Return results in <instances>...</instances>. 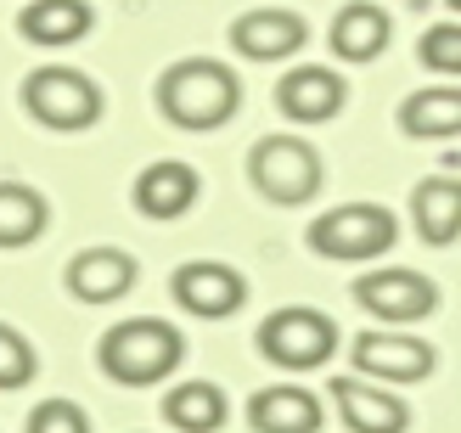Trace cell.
I'll list each match as a JSON object with an SVG mask.
<instances>
[{
	"mask_svg": "<svg viewBox=\"0 0 461 433\" xmlns=\"http://www.w3.org/2000/svg\"><path fill=\"white\" fill-rule=\"evenodd\" d=\"M383 45H388V12L383 6H372V0H349V6H338V17H332V51L343 62H372Z\"/></svg>",
	"mask_w": 461,
	"mask_h": 433,
	"instance_id": "19",
	"label": "cell"
},
{
	"mask_svg": "<svg viewBox=\"0 0 461 433\" xmlns=\"http://www.w3.org/2000/svg\"><path fill=\"white\" fill-rule=\"evenodd\" d=\"M248 422L259 433H315L321 428V400L310 389H259L248 400Z\"/></svg>",
	"mask_w": 461,
	"mask_h": 433,
	"instance_id": "18",
	"label": "cell"
},
{
	"mask_svg": "<svg viewBox=\"0 0 461 433\" xmlns=\"http://www.w3.org/2000/svg\"><path fill=\"white\" fill-rule=\"evenodd\" d=\"M45 225H51V209L34 186L0 180V248H29L45 237Z\"/></svg>",
	"mask_w": 461,
	"mask_h": 433,
	"instance_id": "20",
	"label": "cell"
},
{
	"mask_svg": "<svg viewBox=\"0 0 461 433\" xmlns=\"http://www.w3.org/2000/svg\"><path fill=\"white\" fill-rule=\"evenodd\" d=\"M62 276H68V293L79 304H113L135 287V259L124 248H85V254L68 259Z\"/></svg>",
	"mask_w": 461,
	"mask_h": 433,
	"instance_id": "12",
	"label": "cell"
},
{
	"mask_svg": "<svg viewBox=\"0 0 461 433\" xmlns=\"http://www.w3.org/2000/svg\"><path fill=\"white\" fill-rule=\"evenodd\" d=\"M394 214L377 209V203H343V209H327L310 220V248L321 259H377L394 248Z\"/></svg>",
	"mask_w": 461,
	"mask_h": 433,
	"instance_id": "6",
	"label": "cell"
},
{
	"mask_svg": "<svg viewBox=\"0 0 461 433\" xmlns=\"http://www.w3.org/2000/svg\"><path fill=\"white\" fill-rule=\"evenodd\" d=\"M411 220H417V237L433 248H450L461 237V180L456 175H428L411 192Z\"/></svg>",
	"mask_w": 461,
	"mask_h": 433,
	"instance_id": "15",
	"label": "cell"
},
{
	"mask_svg": "<svg viewBox=\"0 0 461 433\" xmlns=\"http://www.w3.org/2000/svg\"><path fill=\"white\" fill-rule=\"evenodd\" d=\"M332 400L343 411V428H355V433H400L411 422L405 400H394L388 389H372L360 377H332Z\"/></svg>",
	"mask_w": 461,
	"mask_h": 433,
	"instance_id": "14",
	"label": "cell"
},
{
	"mask_svg": "<svg viewBox=\"0 0 461 433\" xmlns=\"http://www.w3.org/2000/svg\"><path fill=\"white\" fill-rule=\"evenodd\" d=\"M197 192H203V180H197L192 164H180V158H158V164H147L135 175V186H130L135 209L147 220H180L197 203Z\"/></svg>",
	"mask_w": 461,
	"mask_h": 433,
	"instance_id": "11",
	"label": "cell"
},
{
	"mask_svg": "<svg viewBox=\"0 0 461 433\" xmlns=\"http://www.w3.org/2000/svg\"><path fill=\"white\" fill-rule=\"evenodd\" d=\"M338 349V321L321 315L310 304H287L259 321V355L282 372H310V366H327Z\"/></svg>",
	"mask_w": 461,
	"mask_h": 433,
	"instance_id": "5",
	"label": "cell"
},
{
	"mask_svg": "<svg viewBox=\"0 0 461 433\" xmlns=\"http://www.w3.org/2000/svg\"><path fill=\"white\" fill-rule=\"evenodd\" d=\"M355 304L366 315H377V321H388V327H411V321H422V315H433L439 287H433L422 270L388 265V270H372V276L355 282Z\"/></svg>",
	"mask_w": 461,
	"mask_h": 433,
	"instance_id": "7",
	"label": "cell"
},
{
	"mask_svg": "<svg viewBox=\"0 0 461 433\" xmlns=\"http://www.w3.org/2000/svg\"><path fill=\"white\" fill-rule=\"evenodd\" d=\"M400 130L417 141H450L461 135V85H428L400 102Z\"/></svg>",
	"mask_w": 461,
	"mask_h": 433,
	"instance_id": "17",
	"label": "cell"
},
{
	"mask_svg": "<svg viewBox=\"0 0 461 433\" xmlns=\"http://www.w3.org/2000/svg\"><path fill=\"white\" fill-rule=\"evenodd\" d=\"M242 107V79L214 57H180L158 74V113L175 130H220Z\"/></svg>",
	"mask_w": 461,
	"mask_h": 433,
	"instance_id": "1",
	"label": "cell"
},
{
	"mask_svg": "<svg viewBox=\"0 0 461 433\" xmlns=\"http://www.w3.org/2000/svg\"><path fill=\"white\" fill-rule=\"evenodd\" d=\"M40 372V360H34V344L23 338L17 327L0 321V389H29Z\"/></svg>",
	"mask_w": 461,
	"mask_h": 433,
	"instance_id": "22",
	"label": "cell"
},
{
	"mask_svg": "<svg viewBox=\"0 0 461 433\" xmlns=\"http://www.w3.org/2000/svg\"><path fill=\"white\" fill-rule=\"evenodd\" d=\"M169 293H175V304L186 315H197V321H225V315L242 310L248 282H242V270H230L220 259H192V265H180L169 276Z\"/></svg>",
	"mask_w": 461,
	"mask_h": 433,
	"instance_id": "8",
	"label": "cell"
},
{
	"mask_svg": "<svg viewBox=\"0 0 461 433\" xmlns=\"http://www.w3.org/2000/svg\"><path fill=\"white\" fill-rule=\"evenodd\" d=\"M90 417L79 411L74 400H45L34 405V417H29V433H85Z\"/></svg>",
	"mask_w": 461,
	"mask_h": 433,
	"instance_id": "24",
	"label": "cell"
},
{
	"mask_svg": "<svg viewBox=\"0 0 461 433\" xmlns=\"http://www.w3.org/2000/svg\"><path fill=\"white\" fill-rule=\"evenodd\" d=\"M248 180L265 203H282V209H298L321 192V152L298 135H265L248 152Z\"/></svg>",
	"mask_w": 461,
	"mask_h": 433,
	"instance_id": "3",
	"label": "cell"
},
{
	"mask_svg": "<svg viewBox=\"0 0 461 433\" xmlns=\"http://www.w3.org/2000/svg\"><path fill=\"white\" fill-rule=\"evenodd\" d=\"M180 360H186V338H180L169 321L158 315H135V321H119L102 338V372L124 389H152L164 383Z\"/></svg>",
	"mask_w": 461,
	"mask_h": 433,
	"instance_id": "2",
	"label": "cell"
},
{
	"mask_svg": "<svg viewBox=\"0 0 461 433\" xmlns=\"http://www.w3.org/2000/svg\"><path fill=\"white\" fill-rule=\"evenodd\" d=\"M355 366L377 383H422L433 372V344H422L411 332H360Z\"/></svg>",
	"mask_w": 461,
	"mask_h": 433,
	"instance_id": "9",
	"label": "cell"
},
{
	"mask_svg": "<svg viewBox=\"0 0 461 433\" xmlns=\"http://www.w3.org/2000/svg\"><path fill=\"white\" fill-rule=\"evenodd\" d=\"M343 96H349V85H343V74H332V68H293V74H282V85H276V107L298 124H327L343 107Z\"/></svg>",
	"mask_w": 461,
	"mask_h": 433,
	"instance_id": "13",
	"label": "cell"
},
{
	"mask_svg": "<svg viewBox=\"0 0 461 433\" xmlns=\"http://www.w3.org/2000/svg\"><path fill=\"white\" fill-rule=\"evenodd\" d=\"M23 107L29 119L45 130H62V135H79L102 119V85L79 74V68H34L23 79Z\"/></svg>",
	"mask_w": 461,
	"mask_h": 433,
	"instance_id": "4",
	"label": "cell"
},
{
	"mask_svg": "<svg viewBox=\"0 0 461 433\" xmlns=\"http://www.w3.org/2000/svg\"><path fill=\"white\" fill-rule=\"evenodd\" d=\"M417 57L433 68V74H461V23H433V29L417 40Z\"/></svg>",
	"mask_w": 461,
	"mask_h": 433,
	"instance_id": "23",
	"label": "cell"
},
{
	"mask_svg": "<svg viewBox=\"0 0 461 433\" xmlns=\"http://www.w3.org/2000/svg\"><path fill=\"white\" fill-rule=\"evenodd\" d=\"M164 422L169 428H186V433H214L225 422V394L214 383H180V389L164 394Z\"/></svg>",
	"mask_w": 461,
	"mask_h": 433,
	"instance_id": "21",
	"label": "cell"
},
{
	"mask_svg": "<svg viewBox=\"0 0 461 433\" xmlns=\"http://www.w3.org/2000/svg\"><path fill=\"white\" fill-rule=\"evenodd\" d=\"M450 6H456V12H461V0H450Z\"/></svg>",
	"mask_w": 461,
	"mask_h": 433,
	"instance_id": "25",
	"label": "cell"
},
{
	"mask_svg": "<svg viewBox=\"0 0 461 433\" xmlns=\"http://www.w3.org/2000/svg\"><path fill=\"white\" fill-rule=\"evenodd\" d=\"M304 17L298 12H282V6H253L230 23V45L248 57V62H282L304 45Z\"/></svg>",
	"mask_w": 461,
	"mask_h": 433,
	"instance_id": "10",
	"label": "cell"
},
{
	"mask_svg": "<svg viewBox=\"0 0 461 433\" xmlns=\"http://www.w3.org/2000/svg\"><path fill=\"white\" fill-rule=\"evenodd\" d=\"M17 29L29 45H74L96 29V12H90V0H29Z\"/></svg>",
	"mask_w": 461,
	"mask_h": 433,
	"instance_id": "16",
	"label": "cell"
}]
</instances>
